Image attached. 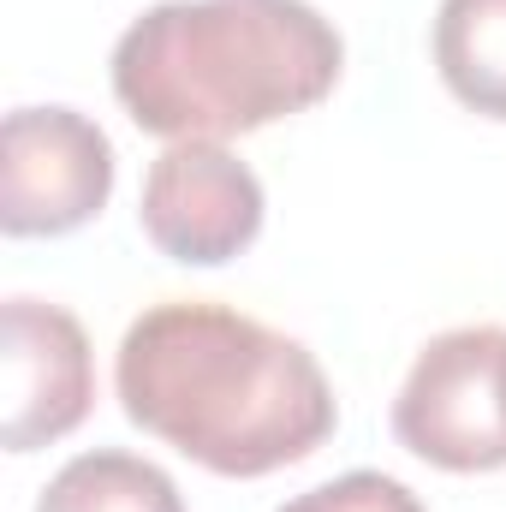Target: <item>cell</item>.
<instances>
[{"mask_svg":"<svg viewBox=\"0 0 506 512\" xmlns=\"http://www.w3.org/2000/svg\"><path fill=\"white\" fill-rule=\"evenodd\" d=\"M114 387L143 435L239 483L310 459L340 423L304 340L209 298L149 304L120 340Z\"/></svg>","mask_w":506,"mask_h":512,"instance_id":"1","label":"cell"},{"mask_svg":"<svg viewBox=\"0 0 506 512\" xmlns=\"http://www.w3.org/2000/svg\"><path fill=\"white\" fill-rule=\"evenodd\" d=\"M114 96L167 143H227L334 96L346 42L310 0H161L114 42Z\"/></svg>","mask_w":506,"mask_h":512,"instance_id":"2","label":"cell"},{"mask_svg":"<svg viewBox=\"0 0 506 512\" xmlns=\"http://www.w3.org/2000/svg\"><path fill=\"white\" fill-rule=\"evenodd\" d=\"M393 435L435 471H501L506 465V328L435 334L393 399Z\"/></svg>","mask_w":506,"mask_h":512,"instance_id":"3","label":"cell"},{"mask_svg":"<svg viewBox=\"0 0 506 512\" xmlns=\"http://www.w3.org/2000/svg\"><path fill=\"white\" fill-rule=\"evenodd\" d=\"M114 197V143L78 108H12L0 126V233L60 239Z\"/></svg>","mask_w":506,"mask_h":512,"instance_id":"4","label":"cell"},{"mask_svg":"<svg viewBox=\"0 0 506 512\" xmlns=\"http://www.w3.org/2000/svg\"><path fill=\"white\" fill-rule=\"evenodd\" d=\"M262 179L227 143H167L137 197L143 239L185 268H221L262 233Z\"/></svg>","mask_w":506,"mask_h":512,"instance_id":"5","label":"cell"},{"mask_svg":"<svg viewBox=\"0 0 506 512\" xmlns=\"http://www.w3.org/2000/svg\"><path fill=\"white\" fill-rule=\"evenodd\" d=\"M6 447L36 453L66 441L96 405V358L90 334L72 310L42 298H6Z\"/></svg>","mask_w":506,"mask_h":512,"instance_id":"6","label":"cell"},{"mask_svg":"<svg viewBox=\"0 0 506 512\" xmlns=\"http://www.w3.org/2000/svg\"><path fill=\"white\" fill-rule=\"evenodd\" d=\"M435 72L483 120H506V0H441Z\"/></svg>","mask_w":506,"mask_h":512,"instance_id":"7","label":"cell"},{"mask_svg":"<svg viewBox=\"0 0 506 512\" xmlns=\"http://www.w3.org/2000/svg\"><path fill=\"white\" fill-rule=\"evenodd\" d=\"M36 512H185V495L161 465L120 447H96L48 477Z\"/></svg>","mask_w":506,"mask_h":512,"instance_id":"8","label":"cell"},{"mask_svg":"<svg viewBox=\"0 0 506 512\" xmlns=\"http://www.w3.org/2000/svg\"><path fill=\"white\" fill-rule=\"evenodd\" d=\"M280 512H423V501L399 483V477H381V471H346L322 489H304L292 495Z\"/></svg>","mask_w":506,"mask_h":512,"instance_id":"9","label":"cell"}]
</instances>
